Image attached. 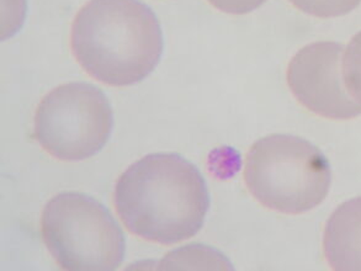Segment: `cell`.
Here are the masks:
<instances>
[{
  "instance_id": "9c48e42d",
  "label": "cell",
  "mask_w": 361,
  "mask_h": 271,
  "mask_svg": "<svg viewBox=\"0 0 361 271\" xmlns=\"http://www.w3.org/2000/svg\"><path fill=\"white\" fill-rule=\"evenodd\" d=\"M302 13L328 19L347 15L359 6L361 0H288Z\"/></svg>"
},
{
  "instance_id": "52a82bcc",
  "label": "cell",
  "mask_w": 361,
  "mask_h": 271,
  "mask_svg": "<svg viewBox=\"0 0 361 271\" xmlns=\"http://www.w3.org/2000/svg\"><path fill=\"white\" fill-rule=\"evenodd\" d=\"M323 252L333 270H361V198L342 203L331 215Z\"/></svg>"
},
{
  "instance_id": "7a4b0ae2",
  "label": "cell",
  "mask_w": 361,
  "mask_h": 271,
  "mask_svg": "<svg viewBox=\"0 0 361 271\" xmlns=\"http://www.w3.org/2000/svg\"><path fill=\"white\" fill-rule=\"evenodd\" d=\"M71 47L95 80L128 87L159 64L163 34L156 14L140 0H89L74 18Z\"/></svg>"
},
{
  "instance_id": "6da1fadb",
  "label": "cell",
  "mask_w": 361,
  "mask_h": 271,
  "mask_svg": "<svg viewBox=\"0 0 361 271\" xmlns=\"http://www.w3.org/2000/svg\"><path fill=\"white\" fill-rule=\"evenodd\" d=\"M114 205L132 234L171 246L200 231L210 198L195 165L180 155L158 153L143 157L122 173Z\"/></svg>"
},
{
  "instance_id": "277c9868",
  "label": "cell",
  "mask_w": 361,
  "mask_h": 271,
  "mask_svg": "<svg viewBox=\"0 0 361 271\" xmlns=\"http://www.w3.org/2000/svg\"><path fill=\"white\" fill-rule=\"evenodd\" d=\"M41 232L61 269L115 270L125 257V237L111 213L87 195L63 193L44 206Z\"/></svg>"
},
{
  "instance_id": "30bf717a",
  "label": "cell",
  "mask_w": 361,
  "mask_h": 271,
  "mask_svg": "<svg viewBox=\"0 0 361 271\" xmlns=\"http://www.w3.org/2000/svg\"><path fill=\"white\" fill-rule=\"evenodd\" d=\"M214 8L227 14L243 15L257 10L267 0H207Z\"/></svg>"
},
{
  "instance_id": "5b68a950",
  "label": "cell",
  "mask_w": 361,
  "mask_h": 271,
  "mask_svg": "<svg viewBox=\"0 0 361 271\" xmlns=\"http://www.w3.org/2000/svg\"><path fill=\"white\" fill-rule=\"evenodd\" d=\"M114 115L102 90L88 83L54 88L35 112L34 137L56 159L79 162L106 145Z\"/></svg>"
},
{
  "instance_id": "3957f363",
  "label": "cell",
  "mask_w": 361,
  "mask_h": 271,
  "mask_svg": "<svg viewBox=\"0 0 361 271\" xmlns=\"http://www.w3.org/2000/svg\"><path fill=\"white\" fill-rule=\"evenodd\" d=\"M244 183L264 207L300 215L327 198L332 173L327 158L311 142L290 135H270L249 150Z\"/></svg>"
},
{
  "instance_id": "ba28073f",
  "label": "cell",
  "mask_w": 361,
  "mask_h": 271,
  "mask_svg": "<svg viewBox=\"0 0 361 271\" xmlns=\"http://www.w3.org/2000/svg\"><path fill=\"white\" fill-rule=\"evenodd\" d=\"M342 76L348 94L361 107V31L348 44L343 57Z\"/></svg>"
},
{
  "instance_id": "8992f818",
  "label": "cell",
  "mask_w": 361,
  "mask_h": 271,
  "mask_svg": "<svg viewBox=\"0 0 361 271\" xmlns=\"http://www.w3.org/2000/svg\"><path fill=\"white\" fill-rule=\"evenodd\" d=\"M343 44L314 42L293 56L288 67V84L302 107L318 116L350 120L361 107L345 90L342 76Z\"/></svg>"
}]
</instances>
